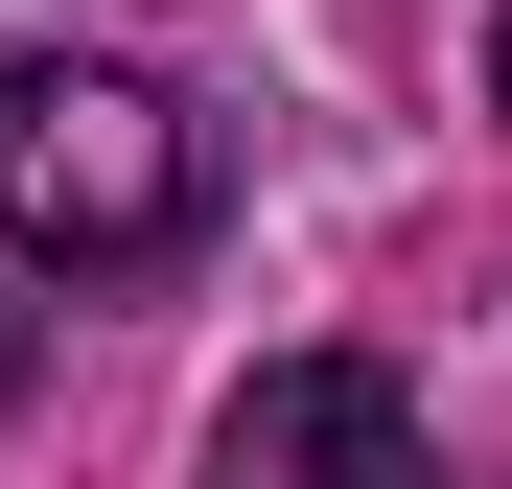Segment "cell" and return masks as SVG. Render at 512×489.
<instances>
[{
    "mask_svg": "<svg viewBox=\"0 0 512 489\" xmlns=\"http://www.w3.org/2000/svg\"><path fill=\"white\" fill-rule=\"evenodd\" d=\"M210 233V140L163 70H0V257L47 280H163Z\"/></svg>",
    "mask_w": 512,
    "mask_h": 489,
    "instance_id": "obj_1",
    "label": "cell"
},
{
    "mask_svg": "<svg viewBox=\"0 0 512 489\" xmlns=\"http://www.w3.org/2000/svg\"><path fill=\"white\" fill-rule=\"evenodd\" d=\"M210 489H443V443H419V396L373 350H280L210 420Z\"/></svg>",
    "mask_w": 512,
    "mask_h": 489,
    "instance_id": "obj_2",
    "label": "cell"
},
{
    "mask_svg": "<svg viewBox=\"0 0 512 489\" xmlns=\"http://www.w3.org/2000/svg\"><path fill=\"white\" fill-rule=\"evenodd\" d=\"M489 117H512V24H489Z\"/></svg>",
    "mask_w": 512,
    "mask_h": 489,
    "instance_id": "obj_3",
    "label": "cell"
}]
</instances>
